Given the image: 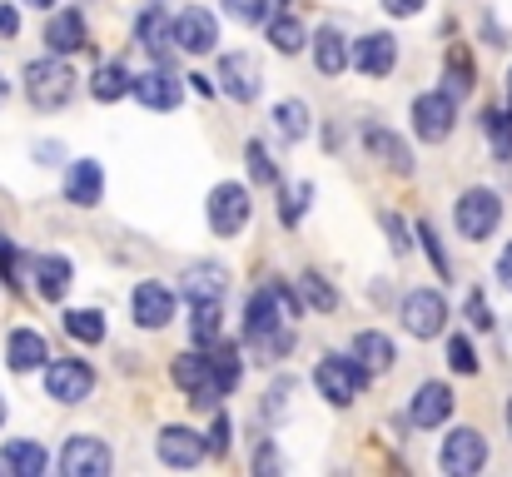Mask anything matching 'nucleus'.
Segmentation results:
<instances>
[{"label": "nucleus", "instance_id": "obj_2", "mask_svg": "<svg viewBox=\"0 0 512 477\" xmlns=\"http://www.w3.org/2000/svg\"><path fill=\"white\" fill-rule=\"evenodd\" d=\"M368 363L358 358V353H324L319 363H314V388H319V398L324 403H334V408H353V398L368 388Z\"/></svg>", "mask_w": 512, "mask_h": 477}, {"label": "nucleus", "instance_id": "obj_3", "mask_svg": "<svg viewBox=\"0 0 512 477\" xmlns=\"http://www.w3.org/2000/svg\"><path fill=\"white\" fill-rule=\"evenodd\" d=\"M453 224H458V234H463L468 244H488V239L498 234V224H503V194L488 189V184L463 189L458 204H453Z\"/></svg>", "mask_w": 512, "mask_h": 477}, {"label": "nucleus", "instance_id": "obj_56", "mask_svg": "<svg viewBox=\"0 0 512 477\" xmlns=\"http://www.w3.org/2000/svg\"><path fill=\"white\" fill-rule=\"evenodd\" d=\"M0 428H5V398H0Z\"/></svg>", "mask_w": 512, "mask_h": 477}, {"label": "nucleus", "instance_id": "obj_53", "mask_svg": "<svg viewBox=\"0 0 512 477\" xmlns=\"http://www.w3.org/2000/svg\"><path fill=\"white\" fill-rule=\"evenodd\" d=\"M189 90H194V95H204V100H209V95H214V90H219V85H214V80H209V75H189Z\"/></svg>", "mask_w": 512, "mask_h": 477}, {"label": "nucleus", "instance_id": "obj_32", "mask_svg": "<svg viewBox=\"0 0 512 477\" xmlns=\"http://www.w3.org/2000/svg\"><path fill=\"white\" fill-rule=\"evenodd\" d=\"M209 353H214V393H219V398H229V393L239 388V373H244L239 348H234V343H214Z\"/></svg>", "mask_w": 512, "mask_h": 477}, {"label": "nucleus", "instance_id": "obj_50", "mask_svg": "<svg viewBox=\"0 0 512 477\" xmlns=\"http://www.w3.org/2000/svg\"><path fill=\"white\" fill-rule=\"evenodd\" d=\"M378 5H383L393 20H408V15H423V5H428V0H378Z\"/></svg>", "mask_w": 512, "mask_h": 477}, {"label": "nucleus", "instance_id": "obj_12", "mask_svg": "<svg viewBox=\"0 0 512 477\" xmlns=\"http://www.w3.org/2000/svg\"><path fill=\"white\" fill-rule=\"evenodd\" d=\"M279 328H289V318H284V309H279L274 284H264V289H254V294L244 299V343L254 348V343L274 338Z\"/></svg>", "mask_w": 512, "mask_h": 477}, {"label": "nucleus", "instance_id": "obj_1", "mask_svg": "<svg viewBox=\"0 0 512 477\" xmlns=\"http://www.w3.org/2000/svg\"><path fill=\"white\" fill-rule=\"evenodd\" d=\"M25 100L40 110V115H50V110H65L70 100H75V70L65 65V55H40V60H30L25 65Z\"/></svg>", "mask_w": 512, "mask_h": 477}, {"label": "nucleus", "instance_id": "obj_43", "mask_svg": "<svg viewBox=\"0 0 512 477\" xmlns=\"http://www.w3.org/2000/svg\"><path fill=\"white\" fill-rule=\"evenodd\" d=\"M269 5L274 0H224V15L239 25H269Z\"/></svg>", "mask_w": 512, "mask_h": 477}, {"label": "nucleus", "instance_id": "obj_33", "mask_svg": "<svg viewBox=\"0 0 512 477\" xmlns=\"http://www.w3.org/2000/svg\"><path fill=\"white\" fill-rule=\"evenodd\" d=\"M274 130H279L289 145H299V140L309 135V105H304V100H279V105H274Z\"/></svg>", "mask_w": 512, "mask_h": 477}, {"label": "nucleus", "instance_id": "obj_51", "mask_svg": "<svg viewBox=\"0 0 512 477\" xmlns=\"http://www.w3.org/2000/svg\"><path fill=\"white\" fill-rule=\"evenodd\" d=\"M498 284L512 294V239L503 244V254H498Z\"/></svg>", "mask_w": 512, "mask_h": 477}, {"label": "nucleus", "instance_id": "obj_18", "mask_svg": "<svg viewBox=\"0 0 512 477\" xmlns=\"http://www.w3.org/2000/svg\"><path fill=\"white\" fill-rule=\"evenodd\" d=\"M219 90L229 95V100H239V105H254L259 100V90H264V75H259V65L244 55V50H229L224 60H219Z\"/></svg>", "mask_w": 512, "mask_h": 477}, {"label": "nucleus", "instance_id": "obj_41", "mask_svg": "<svg viewBox=\"0 0 512 477\" xmlns=\"http://www.w3.org/2000/svg\"><path fill=\"white\" fill-rule=\"evenodd\" d=\"M244 164H249V184H279V169H274V159L259 140L244 145Z\"/></svg>", "mask_w": 512, "mask_h": 477}, {"label": "nucleus", "instance_id": "obj_40", "mask_svg": "<svg viewBox=\"0 0 512 477\" xmlns=\"http://www.w3.org/2000/svg\"><path fill=\"white\" fill-rule=\"evenodd\" d=\"M448 368L463 373V378L478 373V348L468 343V333H448Z\"/></svg>", "mask_w": 512, "mask_h": 477}, {"label": "nucleus", "instance_id": "obj_45", "mask_svg": "<svg viewBox=\"0 0 512 477\" xmlns=\"http://www.w3.org/2000/svg\"><path fill=\"white\" fill-rule=\"evenodd\" d=\"M0 279L10 284V289H20V254H15V244L0 234Z\"/></svg>", "mask_w": 512, "mask_h": 477}, {"label": "nucleus", "instance_id": "obj_10", "mask_svg": "<svg viewBox=\"0 0 512 477\" xmlns=\"http://www.w3.org/2000/svg\"><path fill=\"white\" fill-rule=\"evenodd\" d=\"M438 468L448 477H473L488 468V438L478 428H453L438 448Z\"/></svg>", "mask_w": 512, "mask_h": 477}, {"label": "nucleus", "instance_id": "obj_7", "mask_svg": "<svg viewBox=\"0 0 512 477\" xmlns=\"http://www.w3.org/2000/svg\"><path fill=\"white\" fill-rule=\"evenodd\" d=\"M458 125V95L453 90H428L413 100V135L423 145H443Z\"/></svg>", "mask_w": 512, "mask_h": 477}, {"label": "nucleus", "instance_id": "obj_4", "mask_svg": "<svg viewBox=\"0 0 512 477\" xmlns=\"http://www.w3.org/2000/svg\"><path fill=\"white\" fill-rule=\"evenodd\" d=\"M204 219H209V229H214L219 239H239V234L249 229V219H254L249 189L234 184V179L214 184V189H209V204H204Z\"/></svg>", "mask_w": 512, "mask_h": 477}, {"label": "nucleus", "instance_id": "obj_15", "mask_svg": "<svg viewBox=\"0 0 512 477\" xmlns=\"http://www.w3.org/2000/svg\"><path fill=\"white\" fill-rule=\"evenodd\" d=\"M453 388L448 383H438V378H428L413 398H408V423L418 428V433H433V428H443L448 418H453Z\"/></svg>", "mask_w": 512, "mask_h": 477}, {"label": "nucleus", "instance_id": "obj_54", "mask_svg": "<svg viewBox=\"0 0 512 477\" xmlns=\"http://www.w3.org/2000/svg\"><path fill=\"white\" fill-rule=\"evenodd\" d=\"M60 155H65L60 145H35V159H40V164H60Z\"/></svg>", "mask_w": 512, "mask_h": 477}, {"label": "nucleus", "instance_id": "obj_11", "mask_svg": "<svg viewBox=\"0 0 512 477\" xmlns=\"http://www.w3.org/2000/svg\"><path fill=\"white\" fill-rule=\"evenodd\" d=\"M184 80H189V75H174L170 65L155 60L145 75H135V90H130V95H135L145 110H179V105H184Z\"/></svg>", "mask_w": 512, "mask_h": 477}, {"label": "nucleus", "instance_id": "obj_47", "mask_svg": "<svg viewBox=\"0 0 512 477\" xmlns=\"http://www.w3.org/2000/svg\"><path fill=\"white\" fill-rule=\"evenodd\" d=\"M229 433H234V428H229V418H224V413H214V428H209V458H224V453H229Z\"/></svg>", "mask_w": 512, "mask_h": 477}, {"label": "nucleus", "instance_id": "obj_19", "mask_svg": "<svg viewBox=\"0 0 512 477\" xmlns=\"http://www.w3.org/2000/svg\"><path fill=\"white\" fill-rule=\"evenodd\" d=\"M90 45V25H85V10H55L45 20V50L50 55H80Z\"/></svg>", "mask_w": 512, "mask_h": 477}, {"label": "nucleus", "instance_id": "obj_38", "mask_svg": "<svg viewBox=\"0 0 512 477\" xmlns=\"http://www.w3.org/2000/svg\"><path fill=\"white\" fill-rule=\"evenodd\" d=\"M483 135L493 140L498 159H512V110H483Z\"/></svg>", "mask_w": 512, "mask_h": 477}, {"label": "nucleus", "instance_id": "obj_17", "mask_svg": "<svg viewBox=\"0 0 512 477\" xmlns=\"http://www.w3.org/2000/svg\"><path fill=\"white\" fill-rule=\"evenodd\" d=\"M155 453H160V463H165V468H199V463H204V453H209V438H199V433H194V428H184V423H170V428H160Z\"/></svg>", "mask_w": 512, "mask_h": 477}, {"label": "nucleus", "instance_id": "obj_35", "mask_svg": "<svg viewBox=\"0 0 512 477\" xmlns=\"http://www.w3.org/2000/svg\"><path fill=\"white\" fill-rule=\"evenodd\" d=\"M65 333L75 338V343H105V314L100 309H70L65 314Z\"/></svg>", "mask_w": 512, "mask_h": 477}, {"label": "nucleus", "instance_id": "obj_48", "mask_svg": "<svg viewBox=\"0 0 512 477\" xmlns=\"http://www.w3.org/2000/svg\"><path fill=\"white\" fill-rule=\"evenodd\" d=\"M269 284H274V294H279V309H284V318L294 323V318L304 314V299H299V294H294V289H289L284 279H269Z\"/></svg>", "mask_w": 512, "mask_h": 477}, {"label": "nucleus", "instance_id": "obj_49", "mask_svg": "<svg viewBox=\"0 0 512 477\" xmlns=\"http://www.w3.org/2000/svg\"><path fill=\"white\" fill-rule=\"evenodd\" d=\"M20 35V10L10 0H0V40H15Z\"/></svg>", "mask_w": 512, "mask_h": 477}, {"label": "nucleus", "instance_id": "obj_21", "mask_svg": "<svg viewBox=\"0 0 512 477\" xmlns=\"http://www.w3.org/2000/svg\"><path fill=\"white\" fill-rule=\"evenodd\" d=\"M30 274H35V294H40L45 304H65V294H70V284H75V264H70L65 254H40V259L30 264Z\"/></svg>", "mask_w": 512, "mask_h": 477}, {"label": "nucleus", "instance_id": "obj_8", "mask_svg": "<svg viewBox=\"0 0 512 477\" xmlns=\"http://www.w3.org/2000/svg\"><path fill=\"white\" fill-rule=\"evenodd\" d=\"M174 314H179V294H174L170 284H160V279H140V284H135V294H130V318H135V328L160 333V328L174 323Z\"/></svg>", "mask_w": 512, "mask_h": 477}, {"label": "nucleus", "instance_id": "obj_6", "mask_svg": "<svg viewBox=\"0 0 512 477\" xmlns=\"http://www.w3.org/2000/svg\"><path fill=\"white\" fill-rule=\"evenodd\" d=\"M170 383L179 393H189V403L204 413V408H219V393H214V353L194 348V353H179L170 363Z\"/></svg>", "mask_w": 512, "mask_h": 477}, {"label": "nucleus", "instance_id": "obj_29", "mask_svg": "<svg viewBox=\"0 0 512 477\" xmlns=\"http://www.w3.org/2000/svg\"><path fill=\"white\" fill-rule=\"evenodd\" d=\"M353 353L368 363V373H373V378H378V373H388V368H393V358H398L393 338H388V333H378V328H363V333H353Z\"/></svg>", "mask_w": 512, "mask_h": 477}, {"label": "nucleus", "instance_id": "obj_57", "mask_svg": "<svg viewBox=\"0 0 512 477\" xmlns=\"http://www.w3.org/2000/svg\"><path fill=\"white\" fill-rule=\"evenodd\" d=\"M508 423H512V398H508Z\"/></svg>", "mask_w": 512, "mask_h": 477}, {"label": "nucleus", "instance_id": "obj_28", "mask_svg": "<svg viewBox=\"0 0 512 477\" xmlns=\"http://www.w3.org/2000/svg\"><path fill=\"white\" fill-rule=\"evenodd\" d=\"M135 90V75L120 65V60H100L95 65V75H90V95L100 100V105H115V100H125Z\"/></svg>", "mask_w": 512, "mask_h": 477}, {"label": "nucleus", "instance_id": "obj_30", "mask_svg": "<svg viewBox=\"0 0 512 477\" xmlns=\"http://www.w3.org/2000/svg\"><path fill=\"white\" fill-rule=\"evenodd\" d=\"M473 85H478L473 55H468L463 45H448V55H443V90H453V95L463 100V95H473Z\"/></svg>", "mask_w": 512, "mask_h": 477}, {"label": "nucleus", "instance_id": "obj_26", "mask_svg": "<svg viewBox=\"0 0 512 477\" xmlns=\"http://www.w3.org/2000/svg\"><path fill=\"white\" fill-rule=\"evenodd\" d=\"M0 468L10 477H40L50 468V453H45L35 438H10V443L0 448Z\"/></svg>", "mask_w": 512, "mask_h": 477}, {"label": "nucleus", "instance_id": "obj_37", "mask_svg": "<svg viewBox=\"0 0 512 477\" xmlns=\"http://www.w3.org/2000/svg\"><path fill=\"white\" fill-rule=\"evenodd\" d=\"M299 289H304L309 309H319V314H334V309H339V289H334L324 274H314V269H309V274L299 279Z\"/></svg>", "mask_w": 512, "mask_h": 477}, {"label": "nucleus", "instance_id": "obj_14", "mask_svg": "<svg viewBox=\"0 0 512 477\" xmlns=\"http://www.w3.org/2000/svg\"><path fill=\"white\" fill-rule=\"evenodd\" d=\"M393 65H398V40L388 30H368V35L353 40V70L363 80H388Z\"/></svg>", "mask_w": 512, "mask_h": 477}, {"label": "nucleus", "instance_id": "obj_31", "mask_svg": "<svg viewBox=\"0 0 512 477\" xmlns=\"http://www.w3.org/2000/svg\"><path fill=\"white\" fill-rule=\"evenodd\" d=\"M269 45H274L279 55H299V50L314 45V40H309V30H304L299 15H279V20H269Z\"/></svg>", "mask_w": 512, "mask_h": 477}, {"label": "nucleus", "instance_id": "obj_42", "mask_svg": "<svg viewBox=\"0 0 512 477\" xmlns=\"http://www.w3.org/2000/svg\"><path fill=\"white\" fill-rule=\"evenodd\" d=\"M418 239H423V249H428V259H433V269H438V279H453V259H448V249H443V239L433 234L428 219H418Z\"/></svg>", "mask_w": 512, "mask_h": 477}, {"label": "nucleus", "instance_id": "obj_27", "mask_svg": "<svg viewBox=\"0 0 512 477\" xmlns=\"http://www.w3.org/2000/svg\"><path fill=\"white\" fill-rule=\"evenodd\" d=\"M179 289H184V299H189V304L224 299V289H229V269H224V264H189Z\"/></svg>", "mask_w": 512, "mask_h": 477}, {"label": "nucleus", "instance_id": "obj_34", "mask_svg": "<svg viewBox=\"0 0 512 477\" xmlns=\"http://www.w3.org/2000/svg\"><path fill=\"white\" fill-rule=\"evenodd\" d=\"M219 299H204V304H194V318H189V338H194V348H214L219 343Z\"/></svg>", "mask_w": 512, "mask_h": 477}, {"label": "nucleus", "instance_id": "obj_22", "mask_svg": "<svg viewBox=\"0 0 512 477\" xmlns=\"http://www.w3.org/2000/svg\"><path fill=\"white\" fill-rule=\"evenodd\" d=\"M65 199H70L75 209H95V204L105 199V169H100V159H75V164H70V174H65Z\"/></svg>", "mask_w": 512, "mask_h": 477}, {"label": "nucleus", "instance_id": "obj_36", "mask_svg": "<svg viewBox=\"0 0 512 477\" xmlns=\"http://www.w3.org/2000/svg\"><path fill=\"white\" fill-rule=\"evenodd\" d=\"M294 388H299V378H294V373H279V378L269 383V393H264L259 413H264L269 423H279V418L289 413V398H294Z\"/></svg>", "mask_w": 512, "mask_h": 477}, {"label": "nucleus", "instance_id": "obj_46", "mask_svg": "<svg viewBox=\"0 0 512 477\" xmlns=\"http://www.w3.org/2000/svg\"><path fill=\"white\" fill-rule=\"evenodd\" d=\"M383 229H388V244H393V254H408V249H413V239H408V224H403L398 214H383Z\"/></svg>", "mask_w": 512, "mask_h": 477}, {"label": "nucleus", "instance_id": "obj_20", "mask_svg": "<svg viewBox=\"0 0 512 477\" xmlns=\"http://www.w3.org/2000/svg\"><path fill=\"white\" fill-rule=\"evenodd\" d=\"M135 40H140V50L150 55V60H160V65H170V40H174V20L170 10L155 0V5H145L140 10V20H135Z\"/></svg>", "mask_w": 512, "mask_h": 477}, {"label": "nucleus", "instance_id": "obj_24", "mask_svg": "<svg viewBox=\"0 0 512 477\" xmlns=\"http://www.w3.org/2000/svg\"><path fill=\"white\" fill-rule=\"evenodd\" d=\"M363 150L368 159H383L393 174H413V155H408V140L383 130V125H363Z\"/></svg>", "mask_w": 512, "mask_h": 477}, {"label": "nucleus", "instance_id": "obj_44", "mask_svg": "<svg viewBox=\"0 0 512 477\" xmlns=\"http://www.w3.org/2000/svg\"><path fill=\"white\" fill-rule=\"evenodd\" d=\"M463 314H468V323H473L478 333H488V328L498 323V318H493V304H488V294H483V289H473V294H468Z\"/></svg>", "mask_w": 512, "mask_h": 477}, {"label": "nucleus", "instance_id": "obj_9", "mask_svg": "<svg viewBox=\"0 0 512 477\" xmlns=\"http://www.w3.org/2000/svg\"><path fill=\"white\" fill-rule=\"evenodd\" d=\"M398 314H403V328L413 338H443L448 333V299L438 289H408Z\"/></svg>", "mask_w": 512, "mask_h": 477}, {"label": "nucleus", "instance_id": "obj_55", "mask_svg": "<svg viewBox=\"0 0 512 477\" xmlns=\"http://www.w3.org/2000/svg\"><path fill=\"white\" fill-rule=\"evenodd\" d=\"M25 5H30V10H50L55 0H25Z\"/></svg>", "mask_w": 512, "mask_h": 477}, {"label": "nucleus", "instance_id": "obj_23", "mask_svg": "<svg viewBox=\"0 0 512 477\" xmlns=\"http://www.w3.org/2000/svg\"><path fill=\"white\" fill-rule=\"evenodd\" d=\"M45 363H50V343L35 328H10V338H5V368L10 373H35Z\"/></svg>", "mask_w": 512, "mask_h": 477}, {"label": "nucleus", "instance_id": "obj_39", "mask_svg": "<svg viewBox=\"0 0 512 477\" xmlns=\"http://www.w3.org/2000/svg\"><path fill=\"white\" fill-rule=\"evenodd\" d=\"M309 199H314V184H309V179H299L294 189H284V194H279V224H289V229H294V224L304 219Z\"/></svg>", "mask_w": 512, "mask_h": 477}, {"label": "nucleus", "instance_id": "obj_13", "mask_svg": "<svg viewBox=\"0 0 512 477\" xmlns=\"http://www.w3.org/2000/svg\"><path fill=\"white\" fill-rule=\"evenodd\" d=\"M219 45V20L204 10V5H184L174 15V50L184 55H209Z\"/></svg>", "mask_w": 512, "mask_h": 477}, {"label": "nucleus", "instance_id": "obj_59", "mask_svg": "<svg viewBox=\"0 0 512 477\" xmlns=\"http://www.w3.org/2000/svg\"><path fill=\"white\" fill-rule=\"evenodd\" d=\"M274 5H289V0H274Z\"/></svg>", "mask_w": 512, "mask_h": 477}, {"label": "nucleus", "instance_id": "obj_16", "mask_svg": "<svg viewBox=\"0 0 512 477\" xmlns=\"http://www.w3.org/2000/svg\"><path fill=\"white\" fill-rule=\"evenodd\" d=\"M60 473H65V477H105V473H110V448H105V438H90V433L65 438Z\"/></svg>", "mask_w": 512, "mask_h": 477}, {"label": "nucleus", "instance_id": "obj_52", "mask_svg": "<svg viewBox=\"0 0 512 477\" xmlns=\"http://www.w3.org/2000/svg\"><path fill=\"white\" fill-rule=\"evenodd\" d=\"M254 468H259V473H279V453H274V443H264V448H259Z\"/></svg>", "mask_w": 512, "mask_h": 477}, {"label": "nucleus", "instance_id": "obj_5", "mask_svg": "<svg viewBox=\"0 0 512 477\" xmlns=\"http://www.w3.org/2000/svg\"><path fill=\"white\" fill-rule=\"evenodd\" d=\"M40 388H45V398H55L60 408H75V403H85V398L95 393V368H90L85 358H50V363L40 368Z\"/></svg>", "mask_w": 512, "mask_h": 477}, {"label": "nucleus", "instance_id": "obj_25", "mask_svg": "<svg viewBox=\"0 0 512 477\" xmlns=\"http://www.w3.org/2000/svg\"><path fill=\"white\" fill-rule=\"evenodd\" d=\"M348 65H353V50H348L343 30L339 25H324V30L314 35V70H319L324 80H339Z\"/></svg>", "mask_w": 512, "mask_h": 477}, {"label": "nucleus", "instance_id": "obj_58", "mask_svg": "<svg viewBox=\"0 0 512 477\" xmlns=\"http://www.w3.org/2000/svg\"><path fill=\"white\" fill-rule=\"evenodd\" d=\"M508 95H512V70H508Z\"/></svg>", "mask_w": 512, "mask_h": 477}]
</instances>
